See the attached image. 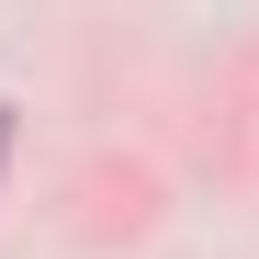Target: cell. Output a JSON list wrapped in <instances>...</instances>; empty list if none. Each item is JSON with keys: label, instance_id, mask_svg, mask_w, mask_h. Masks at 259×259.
I'll return each mask as SVG.
<instances>
[{"label": "cell", "instance_id": "obj_1", "mask_svg": "<svg viewBox=\"0 0 259 259\" xmlns=\"http://www.w3.org/2000/svg\"><path fill=\"white\" fill-rule=\"evenodd\" d=\"M0 147H12V113H0Z\"/></svg>", "mask_w": 259, "mask_h": 259}]
</instances>
